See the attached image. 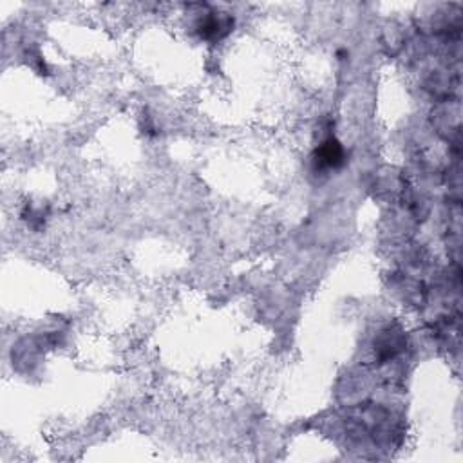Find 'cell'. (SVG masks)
Returning <instances> with one entry per match:
<instances>
[{"mask_svg":"<svg viewBox=\"0 0 463 463\" xmlns=\"http://www.w3.org/2000/svg\"><path fill=\"white\" fill-rule=\"evenodd\" d=\"M344 150L340 143L333 138H329L328 141H324L322 147L317 150V161L322 167H339L342 163Z\"/></svg>","mask_w":463,"mask_h":463,"instance_id":"obj_1","label":"cell"}]
</instances>
